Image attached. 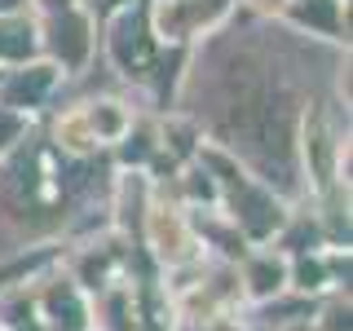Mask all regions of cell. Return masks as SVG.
<instances>
[{
	"label": "cell",
	"instance_id": "obj_1",
	"mask_svg": "<svg viewBox=\"0 0 353 331\" xmlns=\"http://www.w3.org/2000/svg\"><path fill=\"white\" fill-rule=\"evenodd\" d=\"M225 124H230V132L256 137L265 146V132H270V88H265V75L252 62H234V71L225 80Z\"/></svg>",
	"mask_w": 353,
	"mask_h": 331
}]
</instances>
